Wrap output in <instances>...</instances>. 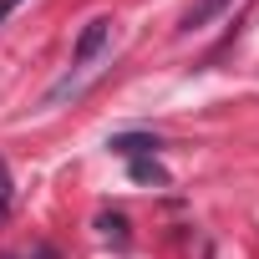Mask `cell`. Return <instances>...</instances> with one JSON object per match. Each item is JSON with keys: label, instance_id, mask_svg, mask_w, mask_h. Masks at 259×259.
Instances as JSON below:
<instances>
[{"label": "cell", "instance_id": "obj_1", "mask_svg": "<svg viewBox=\"0 0 259 259\" xmlns=\"http://www.w3.org/2000/svg\"><path fill=\"white\" fill-rule=\"evenodd\" d=\"M112 41V21L107 16H97V21H87L81 26V36H76V51H71V66H92L97 56H102V46Z\"/></svg>", "mask_w": 259, "mask_h": 259}, {"label": "cell", "instance_id": "obj_2", "mask_svg": "<svg viewBox=\"0 0 259 259\" xmlns=\"http://www.w3.org/2000/svg\"><path fill=\"white\" fill-rule=\"evenodd\" d=\"M107 148H112V153H122V158H133V163H138V158H153V153H158L163 143H158L153 133H117V138H112Z\"/></svg>", "mask_w": 259, "mask_h": 259}, {"label": "cell", "instance_id": "obj_3", "mask_svg": "<svg viewBox=\"0 0 259 259\" xmlns=\"http://www.w3.org/2000/svg\"><path fill=\"white\" fill-rule=\"evenodd\" d=\"M224 6H229V0H198V6H193V11L178 21V31H198V26H208V21H213Z\"/></svg>", "mask_w": 259, "mask_h": 259}, {"label": "cell", "instance_id": "obj_4", "mask_svg": "<svg viewBox=\"0 0 259 259\" xmlns=\"http://www.w3.org/2000/svg\"><path fill=\"white\" fill-rule=\"evenodd\" d=\"M133 178H138V183H168V173H163L153 158H138V163H133Z\"/></svg>", "mask_w": 259, "mask_h": 259}, {"label": "cell", "instance_id": "obj_5", "mask_svg": "<svg viewBox=\"0 0 259 259\" xmlns=\"http://www.w3.org/2000/svg\"><path fill=\"white\" fill-rule=\"evenodd\" d=\"M11 208V168H6V158H0V213Z\"/></svg>", "mask_w": 259, "mask_h": 259}, {"label": "cell", "instance_id": "obj_6", "mask_svg": "<svg viewBox=\"0 0 259 259\" xmlns=\"http://www.w3.org/2000/svg\"><path fill=\"white\" fill-rule=\"evenodd\" d=\"M11 11H21V0H0V21H6Z\"/></svg>", "mask_w": 259, "mask_h": 259}]
</instances>
